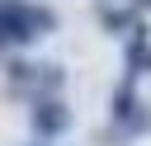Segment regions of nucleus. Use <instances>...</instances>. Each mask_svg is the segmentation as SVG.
<instances>
[{"label":"nucleus","instance_id":"1","mask_svg":"<svg viewBox=\"0 0 151 146\" xmlns=\"http://www.w3.org/2000/svg\"><path fill=\"white\" fill-rule=\"evenodd\" d=\"M57 28V14L42 9V5H28V0H0V38L5 47L9 42H38Z\"/></svg>","mask_w":151,"mask_h":146},{"label":"nucleus","instance_id":"2","mask_svg":"<svg viewBox=\"0 0 151 146\" xmlns=\"http://www.w3.org/2000/svg\"><path fill=\"white\" fill-rule=\"evenodd\" d=\"M109 122H113V127H123V137H137V132H146V127H151V108L137 99V80H132V75L113 89Z\"/></svg>","mask_w":151,"mask_h":146},{"label":"nucleus","instance_id":"3","mask_svg":"<svg viewBox=\"0 0 151 146\" xmlns=\"http://www.w3.org/2000/svg\"><path fill=\"white\" fill-rule=\"evenodd\" d=\"M66 127H71V113H66V104H61L57 94L33 99V132H38V137H61Z\"/></svg>","mask_w":151,"mask_h":146},{"label":"nucleus","instance_id":"4","mask_svg":"<svg viewBox=\"0 0 151 146\" xmlns=\"http://www.w3.org/2000/svg\"><path fill=\"white\" fill-rule=\"evenodd\" d=\"M123 66H127V75H132V80L151 71V38H146L142 28H132V33H127V42H123Z\"/></svg>","mask_w":151,"mask_h":146},{"label":"nucleus","instance_id":"5","mask_svg":"<svg viewBox=\"0 0 151 146\" xmlns=\"http://www.w3.org/2000/svg\"><path fill=\"white\" fill-rule=\"evenodd\" d=\"M5 75H9V85H14V89H24V85H38V66H33V61H24V57H9Z\"/></svg>","mask_w":151,"mask_h":146},{"label":"nucleus","instance_id":"6","mask_svg":"<svg viewBox=\"0 0 151 146\" xmlns=\"http://www.w3.org/2000/svg\"><path fill=\"white\" fill-rule=\"evenodd\" d=\"M99 24H104L109 33H113V28H127V33L137 28V19H132L127 9H109V5H99Z\"/></svg>","mask_w":151,"mask_h":146},{"label":"nucleus","instance_id":"7","mask_svg":"<svg viewBox=\"0 0 151 146\" xmlns=\"http://www.w3.org/2000/svg\"><path fill=\"white\" fill-rule=\"evenodd\" d=\"M132 5H137V9H151V0H132Z\"/></svg>","mask_w":151,"mask_h":146},{"label":"nucleus","instance_id":"8","mask_svg":"<svg viewBox=\"0 0 151 146\" xmlns=\"http://www.w3.org/2000/svg\"><path fill=\"white\" fill-rule=\"evenodd\" d=\"M0 57H5V38H0Z\"/></svg>","mask_w":151,"mask_h":146}]
</instances>
